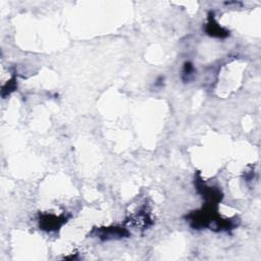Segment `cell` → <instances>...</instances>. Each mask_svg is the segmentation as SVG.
Wrapping results in <instances>:
<instances>
[{"mask_svg": "<svg viewBox=\"0 0 261 261\" xmlns=\"http://www.w3.org/2000/svg\"><path fill=\"white\" fill-rule=\"evenodd\" d=\"M128 231L126 228L121 227H104L97 231V237L102 240H110L116 238H122L128 236Z\"/></svg>", "mask_w": 261, "mask_h": 261, "instance_id": "cell-2", "label": "cell"}, {"mask_svg": "<svg viewBox=\"0 0 261 261\" xmlns=\"http://www.w3.org/2000/svg\"><path fill=\"white\" fill-rule=\"evenodd\" d=\"M207 32L211 36H217V37H224L227 35V33L223 31L218 24L212 22V20H210V22L208 23Z\"/></svg>", "mask_w": 261, "mask_h": 261, "instance_id": "cell-3", "label": "cell"}, {"mask_svg": "<svg viewBox=\"0 0 261 261\" xmlns=\"http://www.w3.org/2000/svg\"><path fill=\"white\" fill-rule=\"evenodd\" d=\"M65 220L63 217H57L54 215H44L40 218V226L47 231H53L60 227Z\"/></svg>", "mask_w": 261, "mask_h": 261, "instance_id": "cell-1", "label": "cell"}]
</instances>
